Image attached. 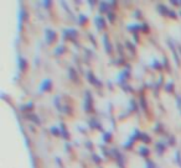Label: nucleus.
Wrapping results in <instances>:
<instances>
[{
	"instance_id": "1",
	"label": "nucleus",
	"mask_w": 181,
	"mask_h": 168,
	"mask_svg": "<svg viewBox=\"0 0 181 168\" xmlns=\"http://www.w3.org/2000/svg\"><path fill=\"white\" fill-rule=\"evenodd\" d=\"M83 109L86 113H92L93 111V97L89 90L84 92V101H83Z\"/></svg>"
},
{
	"instance_id": "2",
	"label": "nucleus",
	"mask_w": 181,
	"mask_h": 168,
	"mask_svg": "<svg viewBox=\"0 0 181 168\" xmlns=\"http://www.w3.org/2000/svg\"><path fill=\"white\" fill-rule=\"evenodd\" d=\"M78 37V31L73 27H68L64 29L62 32V38L63 40H70V41H74L76 38Z\"/></svg>"
},
{
	"instance_id": "3",
	"label": "nucleus",
	"mask_w": 181,
	"mask_h": 168,
	"mask_svg": "<svg viewBox=\"0 0 181 168\" xmlns=\"http://www.w3.org/2000/svg\"><path fill=\"white\" fill-rule=\"evenodd\" d=\"M112 157L115 158L118 167L120 166V168H125V157H124V154L118 148H113L112 150Z\"/></svg>"
},
{
	"instance_id": "4",
	"label": "nucleus",
	"mask_w": 181,
	"mask_h": 168,
	"mask_svg": "<svg viewBox=\"0 0 181 168\" xmlns=\"http://www.w3.org/2000/svg\"><path fill=\"white\" fill-rule=\"evenodd\" d=\"M45 40L47 45H52L57 40V32L52 29H46L45 30Z\"/></svg>"
},
{
	"instance_id": "5",
	"label": "nucleus",
	"mask_w": 181,
	"mask_h": 168,
	"mask_svg": "<svg viewBox=\"0 0 181 168\" xmlns=\"http://www.w3.org/2000/svg\"><path fill=\"white\" fill-rule=\"evenodd\" d=\"M52 90V79H50V78H46L44 79L40 85H38V92L40 93H48Z\"/></svg>"
},
{
	"instance_id": "6",
	"label": "nucleus",
	"mask_w": 181,
	"mask_h": 168,
	"mask_svg": "<svg viewBox=\"0 0 181 168\" xmlns=\"http://www.w3.org/2000/svg\"><path fill=\"white\" fill-rule=\"evenodd\" d=\"M130 78V69H123L119 74H118V77H117V82L120 84V87L122 85H124V84H127V81Z\"/></svg>"
},
{
	"instance_id": "7",
	"label": "nucleus",
	"mask_w": 181,
	"mask_h": 168,
	"mask_svg": "<svg viewBox=\"0 0 181 168\" xmlns=\"http://www.w3.org/2000/svg\"><path fill=\"white\" fill-rule=\"evenodd\" d=\"M28 20H29V14H28L26 9L24 8V5H21L20 10H19V29L20 30L22 29V24L25 21H28Z\"/></svg>"
},
{
	"instance_id": "8",
	"label": "nucleus",
	"mask_w": 181,
	"mask_h": 168,
	"mask_svg": "<svg viewBox=\"0 0 181 168\" xmlns=\"http://www.w3.org/2000/svg\"><path fill=\"white\" fill-rule=\"evenodd\" d=\"M94 24H96V27L98 31H103L107 26V22H106V19L103 17L102 15H97L94 17Z\"/></svg>"
},
{
	"instance_id": "9",
	"label": "nucleus",
	"mask_w": 181,
	"mask_h": 168,
	"mask_svg": "<svg viewBox=\"0 0 181 168\" xmlns=\"http://www.w3.org/2000/svg\"><path fill=\"white\" fill-rule=\"evenodd\" d=\"M102 40H103V43H104V49H106V52L108 55H112L113 52V46H112V42L109 40V36L108 33H104L102 36Z\"/></svg>"
},
{
	"instance_id": "10",
	"label": "nucleus",
	"mask_w": 181,
	"mask_h": 168,
	"mask_svg": "<svg viewBox=\"0 0 181 168\" xmlns=\"http://www.w3.org/2000/svg\"><path fill=\"white\" fill-rule=\"evenodd\" d=\"M86 77H87V81H88L90 84H92V85H94V87H102V82L97 79V77L93 74V72L88 71Z\"/></svg>"
},
{
	"instance_id": "11",
	"label": "nucleus",
	"mask_w": 181,
	"mask_h": 168,
	"mask_svg": "<svg viewBox=\"0 0 181 168\" xmlns=\"http://www.w3.org/2000/svg\"><path fill=\"white\" fill-rule=\"evenodd\" d=\"M166 148H167V145L163 141H158L156 144H155V151H156V153L159 156H163L164 152L166 151Z\"/></svg>"
},
{
	"instance_id": "12",
	"label": "nucleus",
	"mask_w": 181,
	"mask_h": 168,
	"mask_svg": "<svg viewBox=\"0 0 181 168\" xmlns=\"http://www.w3.org/2000/svg\"><path fill=\"white\" fill-rule=\"evenodd\" d=\"M167 45H169L170 49H171V52H173V56H174V59H175V63L177 64V66H180V58H179V53H177V51L175 48V45L173 42V40H167Z\"/></svg>"
},
{
	"instance_id": "13",
	"label": "nucleus",
	"mask_w": 181,
	"mask_h": 168,
	"mask_svg": "<svg viewBox=\"0 0 181 168\" xmlns=\"http://www.w3.org/2000/svg\"><path fill=\"white\" fill-rule=\"evenodd\" d=\"M156 10H158V12L161 16H167V17H169L170 11H171V10H169V8L165 6L164 4H158L156 5Z\"/></svg>"
},
{
	"instance_id": "14",
	"label": "nucleus",
	"mask_w": 181,
	"mask_h": 168,
	"mask_svg": "<svg viewBox=\"0 0 181 168\" xmlns=\"http://www.w3.org/2000/svg\"><path fill=\"white\" fill-rule=\"evenodd\" d=\"M18 64H19V69H20V72H25V71L28 69L29 62L25 59L22 56H19V57H18Z\"/></svg>"
},
{
	"instance_id": "15",
	"label": "nucleus",
	"mask_w": 181,
	"mask_h": 168,
	"mask_svg": "<svg viewBox=\"0 0 181 168\" xmlns=\"http://www.w3.org/2000/svg\"><path fill=\"white\" fill-rule=\"evenodd\" d=\"M88 126L90 128H93V130H102V124L94 118H90L88 120Z\"/></svg>"
},
{
	"instance_id": "16",
	"label": "nucleus",
	"mask_w": 181,
	"mask_h": 168,
	"mask_svg": "<svg viewBox=\"0 0 181 168\" xmlns=\"http://www.w3.org/2000/svg\"><path fill=\"white\" fill-rule=\"evenodd\" d=\"M127 30H128L129 32L137 33V32L141 31V24H128V25H127Z\"/></svg>"
},
{
	"instance_id": "17",
	"label": "nucleus",
	"mask_w": 181,
	"mask_h": 168,
	"mask_svg": "<svg viewBox=\"0 0 181 168\" xmlns=\"http://www.w3.org/2000/svg\"><path fill=\"white\" fill-rule=\"evenodd\" d=\"M138 153L140 154L141 157H149L150 156V150H149V147H146L145 145H141V146H139V148H138Z\"/></svg>"
},
{
	"instance_id": "18",
	"label": "nucleus",
	"mask_w": 181,
	"mask_h": 168,
	"mask_svg": "<svg viewBox=\"0 0 181 168\" xmlns=\"http://www.w3.org/2000/svg\"><path fill=\"white\" fill-rule=\"evenodd\" d=\"M110 11L109 3L108 2H99V12L100 14H108Z\"/></svg>"
},
{
	"instance_id": "19",
	"label": "nucleus",
	"mask_w": 181,
	"mask_h": 168,
	"mask_svg": "<svg viewBox=\"0 0 181 168\" xmlns=\"http://www.w3.org/2000/svg\"><path fill=\"white\" fill-rule=\"evenodd\" d=\"M60 128H61V137H63L64 140H68L70 138V132L66 127V124L64 122H60Z\"/></svg>"
},
{
	"instance_id": "20",
	"label": "nucleus",
	"mask_w": 181,
	"mask_h": 168,
	"mask_svg": "<svg viewBox=\"0 0 181 168\" xmlns=\"http://www.w3.org/2000/svg\"><path fill=\"white\" fill-rule=\"evenodd\" d=\"M26 118L30 120V121H32L35 125H41V120L38 119V116L36 115V114H32V113H28V115H26Z\"/></svg>"
},
{
	"instance_id": "21",
	"label": "nucleus",
	"mask_w": 181,
	"mask_h": 168,
	"mask_svg": "<svg viewBox=\"0 0 181 168\" xmlns=\"http://www.w3.org/2000/svg\"><path fill=\"white\" fill-rule=\"evenodd\" d=\"M68 78H70L71 81H73V82L78 81V74H77V72H76V69H74L73 67H70V68H68Z\"/></svg>"
},
{
	"instance_id": "22",
	"label": "nucleus",
	"mask_w": 181,
	"mask_h": 168,
	"mask_svg": "<svg viewBox=\"0 0 181 168\" xmlns=\"http://www.w3.org/2000/svg\"><path fill=\"white\" fill-rule=\"evenodd\" d=\"M48 131H50L51 135H54V136H56V137L61 136V128H60V126H57V125L51 126V127L48 128Z\"/></svg>"
},
{
	"instance_id": "23",
	"label": "nucleus",
	"mask_w": 181,
	"mask_h": 168,
	"mask_svg": "<svg viewBox=\"0 0 181 168\" xmlns=\"http://www.w3.org/2000/svg\"><path fill=\"white\" fill-rule=\"evenodd\" d=\"M112 138H113V134H112V131L103 132V135H102V140H103V142H104V144H109V142L112 141Z\"/></svg>"
},
{
	"instance_id": "24",
	"label": "nucleus",
	"mask_w": 181,
	"mask_h": 168,
	"mask_svg": "<svg viewBox=\"0 0 181 168\" xmlns=\"http://www.w3.org/2000/svg\"><path fill=\"white\" fill-rule=\"evenodd\" d=\"M64 52H66V46L63 43L58 45L56 48H55V56H62Z\"/></svg>"
},
{
	"instance_id": "25",
	"label": "nucleus",
	"mask_w": 181,
	"mask_h": 168,
	"mask_svg": "<svg viewBox=\"0 0 181 168\" xmlns=\"http://www.w3.org/2000/svg\"><path fill=\"white\" fill-rule=\"evenodd\" d=\"M151 68L155 69V71H161V69L164 68V66H163V63L159 62L158 59H154V61L151 62Z\"/></svg>"
},
{
	"instance_id": "26",
	"label": "nucleus",
	"mask_w": 181,
	"mask_h": 168,
	"mask_svg": "<svg viewBox=\"0 0 181 168\" xmlns=\"http://www.w3.org/2000/svg\"><path fill=\"white\" fill-rule=\"evenodd\" d=\"M174 88H175V85H174L173 81H169L167 83H165V85H164L165 92H167V93H173L174 92Z\"/></svg>"
},
{
	"instance_id": "27",
	"label": "nucleus",
	"mask_w": 181,
	"mask_h": 168,
	"mask_svg": "<svg viewBox=\"0 0 181 168\" xmlns=\"http://www.w3.org/2000/svg\"><path fill=\"white\" fill-rule=\"evenodd\" d=\"M32 109H34V103H32V101H28L26 104H24V105L20 106V110H21V111H30V110H32Z\"/></svg>"
},
{
	"instance_id": "28",
	"label": "nucleus",
	"mask_w": 181,
	"mask_h": 168,
	"mask_svg": "<svg viewBox=\"0 0 181 168\" xmlns=\"http://www.w3.org/2000/svg\"><path fill=\"white\" fill-rule=\"evenodd\" d=\"M77 22L80 24V26H84V25L88 22V17L86 15H83V14H80L78 17H77Z\"/></svg>"
},
{
	"instance_id": "29",
	"label": "nucleus",
	"mask_w": 181,
	"mask_h": 168,
	"mask_svg": "<svg viewBox=\"0 0 181 168\" xmlns=\"http://www.w3.org/2000/svg\"><path fill=\"white\" fill-rule=\"evenodd\" d=\"M139 106L143 109L144 111H146V106H148V103H146V99L144 95H141L140 99H139Z\"/></svg>"
},
{
	"instance_id": "30",
	"label": "nucleus",
	"mask_w": 181,
	"mask_h": 168,
	"mask_svg": "<svg viewBox=\"0 0 181 168\" xmlns=\"http://www.w3.org/2000/svg\"><path fill=\"white\" fill-rule=\"evenodd\" d=\"M54 104H55V106H56V109L57 110H60L61 113H63V106L61 105V101H60V97L57 95V97H55V99H54Z\"/></svg>"
},
{
	"instance_id": "31",
	"label": "nucleus",
	"mask_w": 181,
	"mask_h": 168,
	"mask_svg": "<svg viewBox=\"0 0 181 168\" xmlns=\"http://www.w3.org/2000/svg\"><path fill=\"white\" fill-rule=\"evenodd\" d=\"M134 140L130 137L128 141H125L124 142V145H123V148H125V150H130V148H133V146H134Z\"/></svg>"
},
{
	"instance_id": "32",
	"label": "nucleus",
	"mask_w": 181,
	"mask_h": 168,
	"mask_svg": "<svg viewBox=\"0 0 181 168\" xmlns=\"http://www.w3.org/2000/svg\"><path fill=\"white\" fill-rule=\"evenodd\" d=\"M129 104H130V110H133V111H137L138 109H139V104L134 100V99H130L129 100Z\"/></svg>"
},
{
	"instance_id": "33",
	"label": "nucleus",
	"mask_w": 181,
	"mask_h": 168,
	"mask_svg": "<svg viewBox=\"0 0 181 168\" xmlns=\"http://www.w3.org/2000/svg\"><path fill=\"white\" fill-rule=\"evenodd\" d=\"M143 144H150L151 142V137L148 135V134H145V132H143V136H141V140H140Z\"/></svg>"
},
{
	"instance_id": "34",
	"label": "nucleus",
	"mask_w": 181,
	"mask_h": 168,
	"mask_svg": "<svg viewBox=\"0 0 181 168\" xmlns=\"http://www.w3.org/2000/svg\"><path fill=\"white\" fill-rule=\"evenodd\" d=\"M125 47H127L128 49H130L133 55L135 53V51H137V48H135V45H134V43H132V42H129V41H127V42H125Z\"/></svg>"
},
{
	"instance_id": "35",
	"label": "nucleus",
	"mask_w": 181,
	"mask_h": 168,
	"mask_svg": "<svg viewBox=\"0 0 181 168\" xmlns=\"http://www.w3.org/2000/svg\"><path fill=\"white\" fill-rule=\"evenodd\" d=\"M90 157H92V160H93V162H94L96 164H100V163H102V158L98 156V154L92 153V154H90Z\"/></svg>"
},
{
	"instance_id": "36",
	"label": "nucleus",
	"mask_w": 181,
	"mask_h": 168,
	"mask_svg": "<svg viewBox=\"0 0 181 168\" xmlns=\"http://www.w3.org/2000/svg\"><path fill=\"white\" fill-rule=\"evenodd\" d=\"M163 81H164V77L163 75H160V79L155 83V85H154V89H155V92H156L158 89H160L161 87H163Z\"/></svg>"
},
{
	"instance_id": "37",
	"label": "nucleus",
	"mask_w": 181,
	"mask_h": 168,
	"mask_svg": "<svg viewBox=\"0 0 181 168\" xmlns=\"http://www.w3.org/2000/svg\"><path fill=\"white\" fill-rule=\"evenodd\" d=\"M107 19L109 20V22H110V24H113V22L115 21V14H114L113 11H109L108 14H107Z\"/></svg>"
},
{
	"instance_id": "38",
	"label": "nucleus",
	"mask_w": 181,
	"mask_h": 168,
	"mask_svg": "<svg viewBox=\"0 0 181 168\" xmlns=\"http://www.w3.org/2000/svg\"><path fill=\"white\" fill-rule=\"evenodd\" d=\"M145 168H156V164H155V162L151 161V160H146V162H145Z\"/></svg>"
},
{
	"instance_id": "39",
	"label": "nucleus",
	"mask_w": 181,
	"mask_h": 168,
	"mask_svg": "<svg viewBox=\"0 0 181 168\" xmlns=\"http://www.w3.org/2000/svg\"><path fill=\"white\" fill-rule=\"evenodd\" d=\"M175 160H176V163H177V164L181 167V151H176Z\"/></svg>"
},
{
	"instance_id": "40",
	"label": "nucleus",
	"mask_w": 181,
	"mask_h": 168,
	"mask_svg": "<svg viewBox=\"0 0 181 168\" xmlns=\"http://www.w3.org/2000/svg\"><path fill=\"white\" fill-rule=\"evenodd\" d=\"M167 144H169L170 146H175V144H176V138H175L173 135H170L169 138H167Z\"/></svg>"
},
{
	"instance_id": "41",
	"label": "nucleus",
	"mask_w": 181,
	"mask_h": 168,
	"mask_svg": "<svg viewBox=\"0 0 181 168\" xmlns=\"http://www.w3.org/2000/svg\"><path fill=\"white\" fill-rule=\"evenodd\" d=\"M163 66H164V68H166V69H170V63H169V61H167V58H166V57H164Z\"/></svg>"
},
{
	"instance_id": "42",
	"label": "nucleus",
	"mask_w": 181,
	"mask_h": 168,
	"mask_svg": "<svg viewBox=\"0 0 181 168\" xmlns=\"http://www.w3.org/2000/svg\"><path fill=\"white\" fill-rule=\"evenodd\" d=\"M141 31H144V32H148V31H149V25H148L146 22L141 24Z\"/></svg>"
},
{
	"instance_id": "43",
	"label": "nucleus",
	"mask_w": 181,
	"mask_h": 168,
	"mask_svg": "<svg viewBox=\"0 0 181 168\" xmlns=\"http://www.w3.org/2000/svg\"><path fill=\"white\" fill-rule=\"evenodd\" d=\"M122 88L125 90V92H132V93L134 92V90H133V88H132L130 85H128V84H124V85H122Z\"/></svg>"
},
{
	"instance_id": "44",
	"label": "nucleus",
	"mask_w": 181,
	"mask_h": 168,
	"mask_svg": "<svg viewBox=\"0 0 181 168\" xmlns=\"http://www.w3.org/2000/svg\"><path fill=\"white\" fill-rule=\"evenodd\" d=\"M42 5L45 9H48L51 8V5H52V2H48V0H46V2H42Z\"/></svg>"
},
{
	"instance_id": "45",
	"label": "nucleus",
	"mask_w": 181,
	"mask_h": 168,
	"mask_svg": "<svg viewBox=\"0 0 181 168\" xmlns=\"http://www.w3.org/2000/svg\"><path fill=\"white\" fill-rule=\"evenodd\" d=\"M118 52H120V57H124V47L123 45H118Z\"/></svg>"
},
{
	"instance_id": "46",
	"label": "nucleus",
	"mask_w": 181,
	"mask_h": 168,
	"mask_svg": "<svg viewBox=\"0 0 181 168\" xmlns=\"http://www.w3.org/2000/svg\"><path fill=\"white\" fill-rule=\"evenodd\" d=\"M135 19H141V11L140 10H137L135 12H134V15H133Z\"/></svg>"
},
{
	"instance_id": "47",
	"label": "nucleus",
	"mask_w": 181,
	"mask_h": 168,
	"mask_svg": "<svg viewBox=\"0 0 181 168\" xmlns=\"http://www.w3.org/2000/svg\"><path fill=\"white\" fill-rule=\"evenodd\" d=\"M176 104H177V108H179V109H180V111H181V95H179V97H177Z\"/></svg>"
},
{
	"instance_id": "48",
	"label": "nucleus",
	"mask_w": 181,
	"mask_h": 168,
	"mask_svg": "<svg viewBox=\"0 0 181 168\" xmlns=\"http://www.w3.org/2000/svg\"><path fill=\"white\" fill-rule=\"evenodd\" d=\"M92 145H93V144H92L90 141H86V147H87V148L92 150V148H93V146H92Z\"/></svg>"
},
{
	"instance_id": "49",
	"label": "nucleus",
	"mask_w": 181,
	"mask_h": 168,
	"mask_svg": "<svg viewBox=\"0 0 181 168\" xmlns=\"http://www.w3.org/2000/svg\"><path fill=\"white\" fill-rule=\"evenodd\" d=\"M169 16H170L171 19H176V17H177V14H176L175 11H173V10H171V11H170V15H169Z\"/></svg>"
},
{
	"instance_id": "50",
	"label": "nucleus",
	"mask_w": 181,
	"mask_h": 168,
	"mask_svg": "<svg viewBox=\"0 0 181 168\" xmlns=\"http://www.w3.org/2000/svg\"><path fill=\"white\" fill-rule=\"evenodd\" d=\"M115 5H117V2H109V8L110 9H115V8H117Z\"/></svg>"
},
{
	"instance_id": "51",
	"label": "nucleus",
	"mask_w": 181,
	"mask_h": 168,
	"mask_svg": "<svg viewBox=\"0 0 181 168\" xmlns=\"http://www.w3.org/2000/svg\"><path fill=\"white\" fill-rule=\"evenodd\" d=\"M159 126H156L155 127V131H160V132H163V125L161 124H158Z\"/></svg>"
},
{
	"instance_id": "52",
	"label": "nucleus",
	"mask_w": 181,
	"mask_h": 168,
	"mask_svg": "<svg viewBox=\"0 0 181 168\" xmlns=\"http://www.w3.org/2000/svg\"><path fill=\"white\" fill-rule=\"evenodd\" d=\"M77 128H78V130H80L81 132H83V134H86V128H84V127H82V126H78V127H77Z\"/></svg>"
},
{
	"instance_id": "53",
	"label": "nucleus",
	"mask_w": 181,
	"mask_h": 168,
	"mask_svg": "<svg viewBox=\"0 0 181 168\" xmlns=\"http://www.w3.org/2000/svg\"><path fill=\"white\" fill-rule=\"evenodd\" d=\"M89 38H90V41L93 42V45H96V40H94V37H93V35H90V33H89Z\"/></svg>"
},
{
	"instance_id": "54",
	"label": "nucleus",
	"mask_w": 181,
	"mask_h": 168,
	"mask_svg": "<svg viewBox=\"0 0 181 168\" xmlns=\"http://www.w3.org/2000/svg\"><path fill=\"white\" fill-rule=\"evenodd\" d=\"M56 162H57V166H62V161H61V158L56 157Z\"/></svg>"
},
{
	"instance_id": "55",
	"label": "nucleus",
	"mask_w": 181,
	"mask_h": 168,
	"mask_svg": "<svg viewBox=\"0 0 181 168\" xmlns=\"http://www.w3.org/2000/svg\"><path fill=\"white\" fill-rule=\"evenodd\" d=\"M96 4H97L96 2H88V5H90V8H94Z\"/></svg>"
},
{
	"instance_id": "56",
	"label": "nucleus",
	"mask_w": 181,
	"mask_h": 168,
	"mask_svg": "<svg viewBox=\"0 0 181 168\" xmlns=\"http://www.w3.org/2000/svg\"><path fill=\"white\" fill-rule=\"evenodd\" d=\"M171 5H180V2H170Z\"/></svg>"
},
{
	"instance_id": "57",
	"label": "nucleus",
	"mask_w": 181,
	"mask_h": 168,
	"mask_svg": "<svg viewBox=\"0 0 181 168\" xmlns=\"http://www.w3.org/2000/svg\"><path fill=\"white\" fill-rule=\"evenodd\" d=\"M134 40L135 42H138V33H134Z\"/></svg>"
},
{
	"instance_id": "58",
	"label": "nucleus",
	"mask_w": 181,
	"mask_h": 168,
	"mask_svg": "<svg viewBox=\"0 0 181 168\" xmlns=\"http://www.w3.org/2000/svg\"><path fill=\"white\" fill-rule=\"evenodd\" d=\"M99 168H102V167H99Z\"/></svg>"
}]
</instances>
